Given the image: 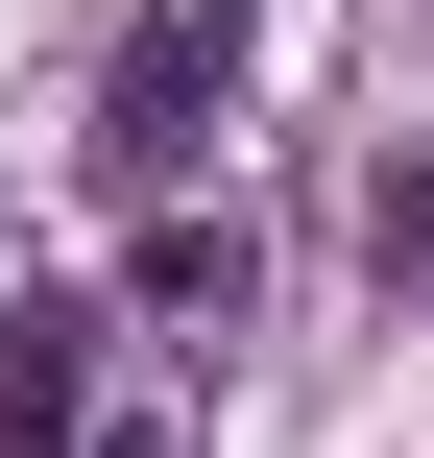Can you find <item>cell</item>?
<instances>
[{
    "instance_id": "cell-1",
    "label": "cell",
    "mask_w": 434,
    "mask_h": 458,
    "mask_svg": "<svg viewBox=\"0 0 434 458\" xmlns=\"http://www.w3.org/2000/svg\"><path fill=\"white\" fill-rule=\"evenodd\" d=\"M217 97H242V0H145L121 72H97V169H121V193H193Z\"/></svg>"
},
{
    "instance_id": "cell-2",
    "label": "cell",
    "mask_w": 434,
    "mask_h": 458,
    "mask_svg": "<svg viewBox=\"0 0 434 458\" xmlns=\"http://www.w3.org/2000/svg\"><path fill=\"white\" fill-rule=\"evenodd\" d=\"M72 386H97V314L24 290V314H0V458H72Z\"/></svg>"
},
{
    "instance_id": "cell-3",
    "label": "cell",
    "mask_w": 434,
    "mask_h": 458,
    "mask_svg": "<svg viewBox=\"0 0 434 458\" xmlns=\"http://www.w3.org/2000/svg\"><path fill=\"white\" fill-rule=\"evenodd\" d=\"M145 314L169 338H242V217H145Z\"/></svg>"
},
{
    "instance_id": "cell-4",
    "label": "cell",
    "mask_w": 434,
    "mask_h": 458,
    "mask_svg": "<svg viewBox=\"0 0 434 458\" xmlns=\"http://www.w3.org/2000/svg\"><path fill=\"white\" fill-rule=\"evenodd\" d=\"M362 242H387V290H434V169H387V217H362Z\"/></svg>"
},
{
    "instance_id": "cell-5",
    "label": "cell",
    "mask_w": 434,
    "mask_h": 458,
    "mask_svg": "<svg viewBox=\"0 0 434 458\" xmlns=\"http://www.w3.org/2000/svg\"><path fill=\"white\" fill-rule=\"evenodd\" d=\"M97 458H193V435H97Z\"/></svg>"
}]
</instances>
